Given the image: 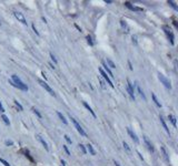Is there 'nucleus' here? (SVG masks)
I'll use <instances>...</instances> for the list:
<instances>
[{"instance_id": "f257e3e1", "label": "nucleus", "mask_w": 178, "mask_h": 166, "mask_svg": "<svg viewBox=\"0 0 178 166\" xmlns=\"http://www.w3.org/2000/svg\"><path fill=\"white\" fill-rule=\"evenodd\" d=\"M9 83H10V84H12L13 87H18V89L22 90V91H28V87H27V85L25 84L24 82L19 79L17 75H15V74L11 77V80L9 81Z\"/></svg>"}, {"instance_id": "f03ea898", "label": "nucleus", "mask_w": 178, "mask_h": 166, "mask_svg": "<svg viewBox=\"0 0 178 166\" xmlns=\"http://www.w3.org/2000/svg\"><path fill=\"white\" fill-rule=\"evenodd\" d=\"M158 79H159V81L162 82V84L165 85V87H167V89H171V84H170V81L167 79V78L165 77V75H164V74L160 73V72L158 73Z\"/></svg>"}, {"instance_id": "7ed1b4c3", "label": "nucleus", "mask_w": 178, "mask_h": 166, "mask_svg": "<svg viewBox=\"0 0 178 166\" xmlns=\"http://www.w3.org/2000/svg\"><path fill=\"white\" fill-rule=\"evenodd\" d=\"M162 30L165 31V33L167 34V37L169 38L170 43L174 45V33H173V31H171V29H170L168 26H162Z\"/></svg>"}, {"instance_id": "20e7f679", "label": "nucleus", "mask_w": 178, "mask_h": 166, "mask_svg": "<svg viewBox=\"0 0 178 166\" xmlns=\"http://www.w3.org/2000/svg\"><path fill=\"white\" fill-rule=\"evenodd\" d=\"M70 120H71V122L74 123V125H75V127L77 129V131H78V133H80V135H83V136H87V134H86V132L83 130V127L80 126L79 124H78V122L76 121V120L74 119V117H71L70 116Z\"/></svg>"}, {"instance_id": "39448f33", "label": "nucleus", "mask_w": 178, "mask_h": 166, "mask_svg": "<svg viewBox=\"0 0 178 166\" xmlns=\"http://www.w3.org/2000/svg\"><path fill=\"white\" fill-rule=\"evenodd\" d=\"M38 82H39V84L41 85V87H43V89H45L46 91H47V92L49 93V94L52 95V96H55V92H53V90L51 89V87H49V85H48L45 81H43V80H39V81H38Z\"/></svg>"}, {"instance_id": "423d86ee", "label": "nucleus", "mask_w": 178, "mask_h": 166, "mask_svg": "<svg viewBox=\"0 0 178 166\" xmlns=\"http://www.w3.org/2000/svg\"><path fill=\"white\" fill-rule=\"evenodd\" d=\"M99 72H100V75H101V77L104 78V79L107 81V83H108V84L110 85V87H114V84H112V80L109 79V77H108V75H107L106 72H105L104 70H103V68H99Z\"/></svg>"}, {"instance_id": "0eeeda50", "label": "nucleus", "mask_w": 178, "mask_h": 166, "mask_svg": "<svg viewBox=\"0 0 178 166\" xmlns=\"http://www.w3.org/2000/svg\"><path fill=\"white\" fill-rule=\"evenodd\" d=\"M13 15H15V17H16V18L18 19V21H20L22 24H27L26 18H25L24 15H22L21 12H18V11H16V12H13Z\"/></svg>"}, {"instance_id": "6e6552de", "label": "nucleus", "mask_w": 178, "mask_h": 166, "mask_svg": "<svg viewBox=\"0 0 178 166\" xmlns=\"http://www.w3.org/2000/svg\"><path fill=\"white\" fill-rule=\"evenodd\" d=\"M127 90H128V93L130 95V98L133 100H135V93H134V87H133V84L130 83L129 80H127Z\"/></svg>"}, {"instance_id": "1a4fd4ad", "label": "nucleus", "mask_w": 178, "mask_h": 166, "mask_svg": "<svg viewBox=\"0 0 178 166\" xmlns=\"http://www.w3.org/2000/svg\"><path fill=\"white\" fill-rule=\"evenodd\" d=\"M127 132H128V134H129V136H130L131 138H133L134 142H135L136 144H138V143H139V140H138V137H137V135H136L135 133H134L133 131H131V130L129 129V127H127Z\"/></svg>"}, {"instance_id": "9d476101", "label": "nucleus", "mask_w": 178, "mask_h": 166, "mask_svg": "<svg viewBox=\"0 0 178 166\" xmlns=\"http://www.w3.org/2000/svg\"><path fill=\"white\" fill-rule=\"evenodd\" d=\"M144 141H145V144L147 145V148H148L150 152H154V146H153L152 142L149 141V138L147 136H144Z\"/></svg>"}, {"instance_id": "9b49d317", "label": "nucleus", "mask_w": 178, "mask_h": 166, "mask_svg": "<svg viewBox=\"0 0 178 166\" xmlns=\"http://www.w3.org/2000/svg\"><path fill=\"white\" fill-rule=\"evenodd\" d=\"M125 6L127 7V8H129L130 10H135V11H143V8H138V7H135V6H133L130 2H128V1H126L125 2Z\"/></svg>"}, {"instance_id": "f8f14e48", "label": "nucleus", "mask_w": 178, "mask_h": 166, "mask_svg": "<svg viewBox=\"0 0 178 166\" xmlns=\"http://www.w3.org/2000/svg\"><path fill=\"white\" fill-rule=\"evenodd\" d=\"M36 137H37V140L39 141V142L41 143V144L43 145V147L46 148V151H48V150H49V147H48V144H47V142H46V141L43 140V137L40 136V135H36Z\"/></svg>"}, {"instance_id": "ddd939ff", "label": "nucleus", "mask_w": 178, "mask_h": 166, "mask_svg": "<svg viewBox=\"0 0 178 166\" xmlns=\"http://www.w3.org/2000/svg\"><path fill=\"white\" fill-rule=\"evenodd\" d=\"M103 66H104V69H103V70H104V71L106 72V73H108V75H110L112 78H114V75H112V72L110 71V69L108 68V66H107V64L105 63V62H103Z\"/></svg>"}, {"instance_id": "4468645a", "label": "nucleus", "mask_w": 178, "mask_h": 166, "mask_svg": "<svg viewBox=\"0 0 178 166\" xmlns=\"http://www.w3.org/2000/svg\"><path fill=\"white\" fill-rule=\"evenodd\" d=\"M160 123H162V127H164V129H165V131H166V132H167V134H169V135H170V132H169V129H168V126H167V124H166L165 120L162 119V116H160Z\"/></svg>"}, {"instance_id": "2eb2a0df", "label": "nucleus", "mask_w": 178, "mask_h": 166, "mask_svg": "<svg viewBox=\"0 0 178 166\" xmlns=\"http://www.w3.org/2000/svg\"><path fill=\"white\" fill-rule=\"evenodd\" d=\"M84 106H85V108L87 109V110L89 111V112H90V114L94 116V117H96V113H95V112H94V111H93V109H91L90 106L88 105V104H87V103H86V102H84Z\"/></svg>"}, {"instance_id": "dca6fc26", "label": "nucleus", "mask_w": 178, "mask_h": 166, "mask_svg": "<svg viewBox=\"0 0 178 166\" xmlns=\"http://www.w3.org/2000/svg\"><path fill=\"white\" fill-rule=\"evenodd\" d=\"M168 120H169L170 122H171V123H173V125L174 126H177V123H176V117L174 115H171V114H169V115H168Z\"/></svg>"}, {"instance_id": "f3484780", "label": "nucleus", "mask_w": 178, "mask_h": 166, "mask_svg": "<svg viewBox=\"0 0 178 166\" xmlns=\"http://www.w3.org/2000/svg\"><path fill=\"white\" fill-rule=\"evenodd\" d=\"M120 24H121L122 29L125 30V32H126V33H128V32H129V28H128L127 23H126V22L124 21V20H121V21H120Z\"/></svg>"}, {"instance_id": "a211bd4d", "label": "nucleus", "mask_w": 178, "mask_h": 166, "mask_svg": "<svg viewBox=\"0 0 178 166\" xmlns=\"http://www.w3.org/2000/svg\"><path fill=\"white\" fill-rule=\"evenodd\" d=\"M136 87H137V91H138V93H139V95H140L141 98L144 99V100H146V96H145V94H144V92L141 91V89H140V87H139L137 83H136Z\"/></svg>"}, {"instance_id": "6ab92c4d", "label": "nucleus", "mask_w": 178, "mask_h": 166, "mask_svg": "<svg viewBox=\"0 0 178 166\" xmlns=\"http://www.w3.org/2000/svg\"><path fill=\"white\" fill-rule=\"evenodd\" d=\"M152 98H153V100H154V102H155V104H156L157 106H159V108H162V104H160V102L158 101V99L156 98V95L153 93L152 94Z\"/></svg>"}, {"instance_id": "aec40b11", "label": "nucleus", "mask_w": 178, "mask_h": 166, "mask_svg": "<svg viewBox=\"0 0 178 166\" xmlns=\"http://www.w3.org/2000/svg\"><path fill=\"white\" fill-rule=\"evenodd\" d=\"M87 148H88V151H89V153H90L91 155H96V152H95V150H94L93 145H91V144H88V145H87Z\"/></svg>"}, {"instance_id": "412c9836", "label": "nucleus", "mask_w": 178, "mask_h": 166, "mask_svg": "<svg viewBox=\"0 0 178 166\" xmlns=\"http://www.w3.org/2000/svg\"><path fill=\"white\" fill-rule=\"evenodd\" d=\"M57 115L59 116V119L61 120V121L64 122V124H68V122H67V120H66V117H65L64 115H62V114L60 113V112H57Z\"/></svg>"}, {"instance_id": "4be33fe9", "label": "nucleus", "mask_w": 178, "mask_h": 166, "mask_svg": "<svg viewBox=\"0 0 178 166\" xmlns=\"http://www.w3.org/2000/svg\"><path fill=\"white\" fill-rule=\"evenodd\" d=\"M162 154H164V156H165V158L167 160V161H169V157H168V153H167V150H166V147L162 145Z\"/></svg>"}, {"instance_id": "5701e85b", "label": "nucleus", "mask_w": 178, "mask_h": 166, "mask_svg": "<svg viewBox=\"0 0 178 166\" xmlns=\"http://www.w3.org/2000/svg\"><path fill=\"white\" fill-rule=\"evenodd\" d=\"M1 119L3 120V122H5V123L7 124V125H9V124H10V121H9V120H8V117H7V116H6L5 114H3V115L1 116Z\"/></svg>"}, {"instance_id": "b1692460", "label": "nucleus", "mask_w": 178, "mask_h": 166, "mask_svg": "<svg viewBox=\"0 0 178 166\" xmlns=\"http://www.w3.org/2000/svg\"><path fill=\"white\" fill-rule=\"evenodd\" d=\"M13 102H15V104H16V106L19 109V110H20V111H22V110H24V108H22V106H21V104H20V103H19L18 101H17V100H15V101H13Z\"/></svg>"}, {"instance_id": "393cba45", "label": "nucleus", "mask_w": 178, "mask_h": 166, "mask_svg": "<svg viewBox=\"0 0 178 166\" xmlns=\"http://www.w3.org/2000/svg\"><path fill=\"white\" fill-rule=\"evenodd\" d=\"M107 63L109 64V66H110V68H116L115 63H114V62H112V60H110V59H107Z\"/></svg>"}, {"instance_id": "a878e982", "label": "nucleus", "mask_w": 178, "mask_h": 166, "mask_svg": "<svg viewBox=\"0 0 178 166\" xmlns=\"http://www.w3.org/2000/svg\"><path fill=\"white\" fill-rule=\"evenodd\" d=\"M122 145H124V147H125V150L127 151V152H130V147H129V146H128V144H127V143L125 142V141H124V142H122Z\"/></svg>"}, {"instance_id": "bb28decb", "label": "nucleus", "mask_w": 178, "mask_h": 166, "mask_svg": "<svg viewBox=\"0 0 178 166\" xmlns=\"http://www.w3.org/2000/svg\"><path fill=\"white\" fill-rule=\"evenodd\" d=\"M87 41H88V43L90 45H94V41H93V38L90 37V36H87Z\"/></svg>"}, {"instance_id": "cd10ccee", "label": "nucleus", "mask_w": 178, "mask_h": 166, "mask_svg": "<svg viewBox=\"0 0 178 166\" xmlns=\"http://www.w3.org/2000/svg\"><path fill=\"white\" fill-rule=\"evenodd\" d=\"M168 3H169V5L171 6V7H173V8L175 9V10H178V7L175 5V2H174V1H168Z\"/></svg>"}, {"instance_id": "c85d7f7f", "label": "nucleus", "mask_w": 178, "mask_h": 166, "mask_svg": "<svg viewBox=\"0 0 178 166\" xmlns=\"http://www.w3.org/2000/svg\"><path fill=\"white\" fill-rule=\"evenodd\" d=\"M0 162H1V163H2L5 166H10V164H9L8 162L5 161V160H3V158H1V157H0Z\"/></svg>"}, {"instance_id": "c756f323", "label": "nucleus", "mask_w": 178, "mask_h": 166, "mask_svg": "<svg viewBox=\"0 0 178 166\" xmlns=\"http://www.w3.org/2000/svg\"><path fill=\"white\" fill-rule=\"evenodd\" d=\"M98 79H99V81H100V84H101V87H103V89H105V87H106V85H105V82L103 81V79H101L100 75H98Z\"/></svg>"}, {"instance_id": "7c9ffc66", "label": "nucleus", "mask_w": 178, "mask_h": 166, "mask_svg": "<svg viewBox=\"0 0 178 166\" xmlns=\"http://www.w3.org/2000/svg\"><path fill=\"white\" fill-rule=\"evenodd\" d=\"M32 111H34V113H35V114H36V115H37V116H38V117H41V114H40V113H39V112H38V111H37V110H36V109H35V108H32Z\"/></svg>"}, {"instance_id": "2f4dec72", "label": "nucleus", "mask_w": 178, "mask_h": 166, "mask_svg": "<svg viewBox=\"0 0 178 166\" xmlns=\"http://www.w3.org/2000/svg\"><path fill=\"white\" fill-rule=\"evenodd\" d=\"M79 147H80V150L83 151V153L86 154V148H85V146H84L83 144H79Z\"/></svg>"}, {"instance_id": "473e14b6", "label": "nucleus", "mask_w": 178, "mask_h": 166, "mask_svg": "<svg viewBox=\"0 0 178 166\" xmlns=\"http://www.w3.org/2000/svg\"><path fill=\"white\" fill-rule=\"evenodd\" d=\"M50 58L52 59V61H53V63H57V59L55 58V57H53V54L52 53H50Z\"/></svg>"}, {"instance_id": "72a5a7b5", "label": "nucleus", "mask_w": 178, "mask_h": 166, "mask_svg": "<svg viewBox=\"0 0 178 166\" xmlns=\"http://www.w3.org/2000/svg\"><path fill=\"white\" fill-rule=\"evenodd\" d=\"M64 150L66 151V153L68 154V155H70V152H69V150H68V147H67L66 145H64Z\"/></svg>"}, {"instance_id": "f704fd0d", "label": "nucleus", "mask_w": 178, "mask_h": 166, "mask_svg": "<svg viewBox=\"0 0 178 166\" xmlns=\"http://www.w3.org/2000/svg\"><path fill=\"white\" fill-rule=\"evenodd\" d=\"M65 140H66L68 143H71V140L69 138V136H68V135H65Z\"/></svg>"}, {"instance_id": "c9c22d12", "label": "nucleus", "mask_w": 178, "mask_h": 166, "mask_svg": "<svg viewBox=\"0 0 178 166\" xmlns=\"http://www.w3.org/2000/svg\"><path fill=\"white\" fill-rule=\"evenodd\" d=\"M32 29H34V31L36 32V34H38V36H39V32H38L37 29H36V26H35V24H32Z\"/></svg>"}, {"instance_id": "e433bc0d", "label": "nucleus", "mask_w": 178, "mask_h": 166, "mask_svg": "<svg viewBox=\"0 0 178 166\" xmlns=\"http://www.w3.org/2000/svg\"><path fill=\"white\" fill-rule=\"evenodd\" d=\"M13 144V143H12V141H6V145H8V146H9V145H12Z\"/></svg>"}, {"instance_id": "4c0bfd02", "label": "nucleus", "mask_w": 178, "mask_h": 166, "mask_svg": "<svg viewBox=\"0 0 178 166\" xmlns=\"http://www.w3.org/2000/svg\"><path fill=\"white\" fill-rule=\"evenodd\" d=\"M0 112H5V109H3V106H2V104H1V102H0Z\"/></svg>"}, {"instance_id": "58836bf2", "label": "nucleus", "mask_w": 178, "mask_h": 166, "mask_svg": "<svg viewBox=\"0 0 178 166\" xmlns=\"http://www.w3.org/2000/svg\"><path fill=\"white\" fill-rule=\"evenodd\" d=\"M128 66H129V69H130V70H133V66H131L130 61H128Z\"/></svg>"}, {"instance_id": "ea45409f", "label": "nucleus", "mask_w": 178, "mask_h": 166, "mask_svg": "<svg viewBox=\"0 0 178 166\" xmlns=\"http://www.w3.org/2000/svg\"><path fill=\"white\" fill-rule=\"evenodd\" d=\"M137 154H138V155H139V157H140V160H143V161H144V157H143V155H141V154L139 153V152H137Z\"/></svg>"}, {"instance_id": "a19ab883", "label": "nucleus", "mask_w": 178, "mask_h": 166, "mask_svg": "<svg viewBox=\"0 0 178 166\" xmlns=\"http://www.w3.org/2000/svg\"><path fill=\"white\" fill-rule=\"evenodd\" d=\"M133 42L135 43V45L137 43V41H136V37H133Z\"/></svg>"}, {"instance_id": "79ce46f5", "label": "nucleus", "mask_w": 178, "mask_h": 166, "mask_svg": "<svg viewBox=\"0 0 178 166\" xmlns=\"http://www.w3.org/2000/svg\"><path fill=\"white\" fill-rule=\"evenodd\" d=\"M61 164H62V165H66V163H65V161H64V160H61Z\"/></svg>"}, {"instance_id": "37998d69", "label": "nucleus", "mask_w": 178, "mask_h": 166, "mask_svg": "<svg viewBox=\"0 0 178 166\" xmlns=\"http://www.w3.org/2000/svg\"><path fill=\"white\" fill-rule=\"evenodd\" d=\"M105 2H106V3H112V1H110V0H106Z\"/></svg>"}, {"instance_id": "c03bdc74", "label": "nucleus", "mask_w": 178, "mask_h": 166, "mask_svg": "<svg viewBox=\"0 0 178 166\" xmlns=\"http://www.w3.org/2000/svg\"><path fill=\"white\" fill-rule=\"evenodd\" d=\"M114 163H115V165H116V166H120V165H119V164H118V163H117V162H116V161H115V162H114Z\"/></svg>"}]
</instances>
